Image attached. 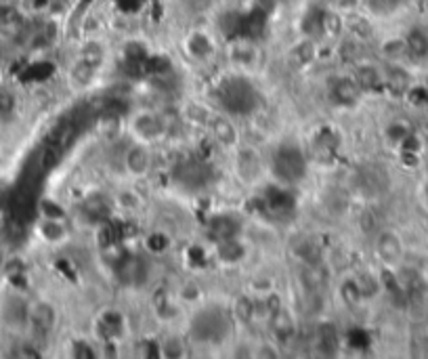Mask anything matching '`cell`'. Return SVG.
Listing matches in <instances>:
<instances>
[{
  "label": "cell",
  "instance_id": "6da1fadb",
  "mask_svg": "<svg viewBox=\"0 0 428 359\" xmlns=\"http://www.w3.org/2000/svg\"><path fill=\"white\" fill-rule=\"evenodd\" d=\"M273 171L284 183H296L305 177L306 162L303 152L294 145H282L273 158Z\"/></svg>",
  "mask_w": 428,
  "mask_h": 359
},
{
  "label": "cell",
  "instance_id": "7a4b0ae2",
  "mask_svg": "<svg viewBox=\"0 0 428 359\" xmlns=\"http://www.w3.org/2000/svg\"><path fill=\"white\" fill-rule=\"evenodd\" d=\"M330 95L338 106L353 108L362 99V86L357 80H353L349 76H336L330 80Z\"/></svg>",
  "mask_w": 428,
  "mask_h": 359
},
{
  "label": "cell",
  "instance_id": "3957f363",
  "mask_svg": "<svg viewBox=\"0 0 428 359\" xmlns=\"http://www.w3.org/2000/svg\"><path fill=\"white\" fill-rule=\"evenodd\" d=\"M376 254L384 267H397L403 258V241L393 232H380L376 239Z\"/></svg>",
  "mask_w": 428,
  "mask_h": 359
},
{
  "label": "cell",
  "instance_id": "277c9868",
  "mask_svg": "<svg viewBox=\"0 0 428 359\" xmlns=\"http://www.w3.org/2000/svg\"><path fill=\"white\" fill-rule=\"evenodd\" d=\"M55 309L49 302H36L28 309V324L36 336H49L55 328Z\"/></svg>",
  "mask_w": 428,
  "mask_h": 359
},
{
  "label": "cell",
  "instance_id": "5b68a950",
  "mask_svg": "<svg viewBox=\"0 0 428 359\" xmlns=\"http://www.w3.org/2000/svg\"><path fill=\"white\" fill-rule=\"evenodd\" d=\"M132 130H134V135L139 139L154 141V139H158L164 132V120L160 118V116H156V114L145 112V114H139L137 118L132 120Z\"/></svg>",
  "mask_w": 428,
  "mask_h": 359
},
{
  "label": "cell",
  "instance_id": "8992f818",
  "mask_svg": "<svg viewBox=\"0 0 428 359\" xmlns=\"http://www.w3.org/2000/svg\"><path fill=\"white\" fill-rule=\"evenodd\" d=\"M124 164H126V171L134 177H141L149 171V164H151V158H149V149L145 145H132L126 156H124Z\"/></svg>",
  "mask_w": 428,
  "mask_h": 359
},
{
  "label": "cell",
  "instance_id": "52a82bcc",
  "mask_svg": "<svg viewBox=\"0 0 428 359\" xmlns=\"http://www.w3.org/2000/svg\"><path fill=\"white\" fill-rule=\"evenodd\" d=\"M315 351L319 355H334L338 351V334L332 324H319L315 330Z\"/></svg>",
  "mask_w": 428,
  "mask_h": 359
},
{
  "label": "cell",
  "instance_id": "ba28073f",
  "mask_svg": "<svg viewBox=\"0 0 428 359\" xmlns=\"http://www.w3.org/2000/svg\"><path fill=\"white\" fill-rule=\"evenodd\" d=\"M208 124H210V130H212L214 139H216L221 145L231 147V145L238 143V130H236V126L231 124V120H227L225 116H210Z\"/></svg>",
  "mask_w": 428,
  "mask_h": 359
},
{
  "label": "cell",
  "instance_id": "9c48e42d",
  "mask_svg": "<svg viewBox=\"0 0 428 359\" xmlns=\"http://www.w3.org/2000/svg\"><path fill=\"white\" fill-rule=\"evenodd\" d=\"M407 42V57L412 61H424L428 59V32L422 28H414L410 30V34L405 36Z\"/></svg>",
  "mask_w": 428,
  "mask_h": 359
},
{
  "label": "cell",
  "instance_id": "30bf717a",
  "mask_svg": "<svg viewBox=\"0 0 428 359\" xmlns=\"http://www.w3.org/2000/svg\"><path fill=\"white\" fill-rule=\"evenodd\" d=\"M271 326H273V332H275V338L282 343V345H288L294 334H296V326H294V319L288 315V311L279 309L273 317H271Z\"/></svg>",
  "mask_w": 428,
  "mask_h": 359
},
{
  "label": "cell",
  "instance_id": "8fae6325",
  "mask_svg": "<svg viewBox=\"0 0 428 359\" xmlns=\"http://www.w3.org/2000/svg\"><path fill=\"white\" fill-rule=\"evenodd\" d=\"M357 82H359L362 91L364 89L366 91H376V89H380L384 84V76L376 65L366 63V65H359V69H357Z\"/></svg>",
  "mask_w": 428,
  "mask_h": 359
},
{
  "label": "cell",
  "instance_id": "7c38bea8",
  "mask_svg": "<svg viewBox=\"0 0 428 359\" xmlns=\"http://www.w3.org/2000/svg\"><path fill=\"white\" fill-rule=\"evenodd\" d=\"M380 53L384 55V59L388 63H399V61L410 59L405 38H388V40H384L382 47H380Z\"/></svg>",
  "mask_w": 428,
  "mask_h": 359
},
{
  "label": "cell",
  "instance_id": "4fadbf2b",
  "mask_svg": "<svg viewBox=\"0 0 428 359\" xmlns=\"http://www.w3.org/2000/svg\"><path fill=\"white\" fill-rule=\"evenodd\" d=\"M315 57V47H313V42L311 40H303V42H299L292 51H290V65L292 67H305L308 65L311 61Z\"/></svg>",
  "mask_w": 428,
  "mask_h": 359
},
{
  "label": "cell",
  "instance_id": "5bb4252c",
  "mask_svg": "<svg viewBox=\"0 0 428 359\" xmlns=\"http://www.w3.org/2000/svg\"><path fill=\"white\" fill-rule=\"evenodd\" d=\"M296 256L301 258V263L305 265H321V248L313 241V239H303L296 246Z\"/></svg>",
  "mask_w": 428,
  "mask_h": 359
},
{
  "label": "cell",
  "instance_id": "9a60e30c",
  "mask_svg": "<svg viewBox=\"0 0 428 359\" xmlns=\"http://www.w3.org/2000/svg\"><path fill=\"white\" fill-rule=\"evenodd\" d=\"M238 166H240V173L244 175V179L252 181L258 177L260 173V162H258V156L254 152H242L240 154V160H238Z\"/></svg>",
  "mask_w": 428,
  "mask_h": 359
},
{
  "label": "cell",
  "instance_id": "2e32d148",
  "mask_svg": "<svg viewBox=\"0 0 428 359\" xmlns=\"http://www.w3.org/2000/svg\"><path fill=\"white\" fill-rule=\"evenodd\" d=\"M357 286H359V292H362L364 300L376 299V297L380 295V290H382L380 280L374 278L371 273H362V275L357 278Z\"/></svg>",
  "mask_w": 428,
  "mask_h": 359
},
{
  "label": "cell",
  "instance_id": "e0dca14e",
  "mask_svg": "<svg viewBox=\"0 0 428 359\" xmlns=\"http://www.w3.org/2000/svg\"><path fill=\"white\" fill-rule=\"evenodd\" d=\"M78 59L82 61V63H86V65H91V67H95V69H99L103 59H105L103 47L97 45V42H91V45H86V47L80 51V57H78Z\"/></svg>",
  "mask_w": 428,
  "mask_h": 359
},
{
  "label": "cell",
  "instance_id": "ac0fdd59",
  "mask_svg": "<svg viewBox=\"0 0 428 359\" xmlns=\"http://www.w3.org/2000/svg\"><path fill=\"white\" fill-rule=\"evenodd\" d=\"M233 315L238 317V321H242V324H250V321L256 317V300L248 299V297L238 299L236 300Z\"/></svg>",
  "mask_w": 428,
  "mask_h": 359
},
{
  "label": "cell",
  "instance_id": "d6986e66",
  "mask_svg": "<svg viewBox=\"0 0 428 359\" xmlns=\"http://www.w3.org/2000/svg\"><path fill=\"white\" fill-rule=\"evenodd\" d=\"M95 74H97L95 67H91V65H86V63H82V61L78 59L76 61V65L71 67V82H74V84H80V86H86V84L93 80Z\"/></svg>",
  "mask_w": 428,
  "mask_h": 359
},
{
  "label": "cell",
  "instance_id": "ffe728a7",
  "mask_svg": "<svg viewBox=\"0 0 428 359\" xmlns=\"http://www.w3.org/2000/svg\"><path fill=\"white\" fill-rule=\"evenodd\" d=\"M340 297L342 300L349 304V307H357L364 302V297L359 292V286H357V280H347L342 286H340Z\"/></svg>",
  "mask_w": 428,
  "mask_h": 359
},
{
  "label": "cell",
  "instance_id": "44dd1931",
  "mask_svg": "<svg viewBox=\"0 0 428 359\" xmlns=\"http://www.w3.org/2000/svg\"><path fill=\"white\" fill-rule=\"evenodd\" d=\"M345 28V21L340 19V15L336 13H325L321 15V32H325L328 36H338Z\"/></svg>",
  "mask_w": 428,
  "mask_h": 359
},
{
  "label": "cell",
  "instance_id": "7402d4cb",
  "mask_svg": "<svg viewBox=\"0 0 428 359\" xmlns=\"http://www.w3.org/2000/svg\"><path fill=\"white\" fill-rule=\"evenodd\" d=\"M340 53H342V57H345V59L351 61V63H357L359 57L364 55V51H362L359 42H357V38H349V40H345V42H342Z\"/></svg>",
  "mask_w": 428,
  "mask_h": 359
},
{
  "label": "cell",
  "instance_id": "603a6c76",
  "mask_svg": "<svg viewBox=\"0 0 428 359\" xmlns=\"http://www.w3.org/2000/svg\"><path fill=\"white\" fill-rule=\"evenodd\" d=\"M17 19H19V15H17L15 6H11L6 2H0V25L8 28V25L17 23Z\"/></svg>",
  "mask_w": 428,
  "mask_h": 359
},
{
  "label": "cell",
  "instance_id": "cb8c5ba5",
  "mask_svg": "<svg viewBox=\"0 0 428 359\" xmlns=\"http://www.w3.org/2000/svg\"><path fill=\"white\" fill-rule=\"evenodd\" d=\"M15 108V97L6 91L0 93V116H8Z\"/></svg>",
  "mask_w": 428,
  "mask_h": 359
},
{
  "label": "cell",
  "instance_id": "d4e9b609",
  "mask_svg": "<svg viewBox=\"0 0 428 359\" xmlns=\"http://www.w3.org/2000/svg\"><path fill=\"white\" fill-rule=\"evenodd\" d=\"M74 355H78V358H95L97 353H95V349L88 345V343H76L74 345Z\"/></svg>",
  "mask_w": 428,
  "mask_h": 359
},
{
  "label": "cell",
  "instance_id": "484cf974",
  "mask_svg": "<svg viewBox=\"0 0 428 359\" xmlns=\"http://www.w3.org/2000/svg\"><path fill=\"white\" fill-rule=\"evenodd\" d=\"M197 295H199V290H197L195 286H187V288L183 290V297L187 300H193Z\"/></svg>",
  "mask_w": 428,
  "mask_h": 359
}]
</instances>
